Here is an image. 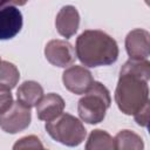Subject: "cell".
<instances>
[{
    "mask_svg": "<svg viewBox=\"0 0 150 150\" xmlns=\"http://www.w3.org/2000/svg\"><path fill=\"white\" fill-rule=\"evenodd\" d=\"M62 82L67 90L75 95H83L94 83L89 69L82 66H69L62 74Z\"/></svg>",
    "mask_w": 150,
    "mask_h": 150,
    "instance_id": "6",
    "label": "cell"
},
{
    "mask_svg": "<svg viewBox=\"0 0 150 150\" xmlns=\"http://www.w3.org/2000/svg\"><path fill=\"white\" fill-rule=\"evenodd\" d=\"M45 128L54 141L67 146L80 145L87 136L82 122L68 112H62L54 120L46 122Z\"/></svg>",
    "mask_w": 150,
    "mask_h": 150,
    "instance_id": "4",
    "label": "cell"
},
{
    "mask_svg": "<svg viewBox=\"0 0 150 150\" xmlns=\"http://www.w3.org/2000/svg\"><path fill=\"white\" fill-rule=\"evenodd\" d=\"M20 80V73L15 64L8 61H1L0 64V88L12 90Z\"/></svg>",
    "mask_w": 150,
    "mask_h": 150,
    "instance_id": "15",
    "label": "cell"
},
{
    "mask_svg": "<svg viewBox=\"0 0 150 150\" xmlns=\"http://www.w3.org/2000/svg\"><path fill=\"white\" fill-rule=\"evenodd\" d=\"M75 53L83 66L96 68L116 62L120 50L117 42L103 30L87 29L77 36Z\"/></svg>",
    "mask_w": 150,
    "mask_h": 150,
    "instance_id": "1",
    "label": "cell"
},
{
    "mask_svg": "<svg viewBox=\"0 0 150 150\" xmlns=\"http://www.w3.org/2000/svg\"><path fill=\"white\" fill-rule=\"evenodd\" d=\"M149 109H150V105L148 103L134 115V118H135V121H136V123L138 125H141V127H146L148 125V122H149Z\"/></svg>",
    "mask_w": 150,
    "mask_h": 150,
    "instance_id": "18",
    "label": "cell"
},
{
    "mask_svg": "<svg viewBox=\"0 0 150 150\" xmlns=\"http://www.w3.org/2000/svg\"><path fill=\"white\" fill-rule=\"evenodd\" d=\"M150 34L142 28L132 29L125 38V49L130 59L145 60L150 54Z\"/></svg>",
    "mask_w": 150,
    "mask_h": 150,
    "instance_id": "8",
    "label": "cell"
},
{
    "mask_svg": "<svg viewBox=\"0 0 150 150\" xmlns=\"http://www.w3.org/2000/svg\"><path fill=\"white\" fill-rule=\"evenodd\" d=\"M35 107L38 118L48 122L63 112L66 103L60 95L55 93H49L43 95Z\"/></svg>",
    "mask_w": 150,
    "mask_h": 150,
    "instance_id": "11",
    "label": "cell"
},
{
    "mask_svg": "<svg viewBox=\"0 0 150 150\" xmlns=\"http://www.w3.org/2000/svg\"><path fill=\"white\" fill-rule=\"evenodd\" d=\"M73 46L66 40H50L45 47V56L47 61L60 68H67L71 66L76 59Z\"/></svg>",
    "mask_w": 150,
    "mask_h": 150,
    "instance_id": "7",
    "label": "cell"
},
{
    "mask_svg": "<svg viewBox=\"0 0 150 150\" xmlns=\"http://www.w3.org/2000/svg\"><path fill=\"white\" fill-rule=\"evenodd\" d=\"M42 96L43 88L36 81H25L16 89L18 101L28 108L35 107Z\"/></svg>",
    "mask_w": 150,
    "mask_h": 150,
    "instance_id": "12",
    "label": "cell"
},
{
    "mask_svg": "<svg viewBox=\"0 0 150 150\" xmlns=\"http://www.w3.org/2000/svg\"><path fill=\"white\" fill-rule=\"evenodd\" d=\"M86 149L87 150H96V149L112 150V149H115L114 137H111L104 130L95 129L88 136V139L86 143Z\"/></svg>",
    "mask_w": 150,
    "mask_h": 150,
    "instance_id": "14",
    "label": "cell"
},
{
    "mask_svg": "<svg viewBox=\"0 0 150 150\" xmlns=\"http://www.w3.org/2000/svg\"><path fill=\"white\" fill-rule=\"evenodd\" d=\"M80 14L76 7L71 5L63 6L55 18V27L60 35L66 39L71 38L79 29Z\"/></svg>",
    "mask_w": 150,
    "mask_h": 150,
    "instance_id": "10",
    "label": "cell"
},
{
    "mask_svg": "<svg viewBox=\"0 0 150 150\" xmlns=\"http://www.w3.org/2000/svg\"><path fill=\"white\" fill-rule=\"evenodd\" d=\"M13 102L14 100L11 94V90L0 88V115H2L5 111H7L11 108Z\"/></svg>",
    "mask_w": 150,
    "mask_h": 150,
    "instance_id": "17",
    "label": "cell"
},
{
    "mask_svg": "<svg viewBox=\"0 0 150 150\" xmlns=\"http://www.w3.org/2000/svg\"><path fill=\"white\" fill-rule=\"evenodd\" d=\"M14 150L18 149H43V144L41 143L40 138L34 136V135H29V136H25L20 139H18L15 142V144L13 145Z\"/></svg>",
    "mask_w": 150,
    "mask_h": 150,
    "instance_id": "16",
    "label": "cell"
},
{
    "mask_svg": "<svg viewBox=\"0 0 150 150\" xmlns=\"http://www.w3.org/2000/svg\"><path fill=\"white\" fill-rule=\"evenodd\" d=\"M149 80L128 71H120L115 102L125 115H135L149 103Z\"/></svg>",
    "mask_w": 150,
    "mask_h": 150,
    "instance_id": "2",
    "label": "cell"
},
{
    "mask_svg": "<svg viewBox=\"0 0 150 150\" xmlns=\"http://www.w3.org/2000/svg\"><path fill=\"white\" fill-rule=\"evenodd\" d=\"M22 28V14L15 6L0 9V40L13 39Z\"/></svg>",
    "mask_w": 150,
    "mask_h": 150,
    "instance_id": "9",
    "label": "cell"
},
{
    "mask_svg": "<svg viewBox=\"0 0 150 150\" xmlns=\"http://www.w3.org/2000/svg\"><path fill=\"white\" fill-rule=\"evenodd\" d=\"M115 149L117 150H142L144 148V142L139 135L136 132L124 129L117 132L114 137Z\"/></svg>",
    "mask_w": 150,
    "mask_h": 150,
    "instance_id": "13",
    "label": "cell"
},
{
    "mask_svg": "<svg viewBox=\"0 0 150 150\" xmlns=\"http://www.w3.org/2000/svg\"><path fill=\"white\" fill-rule=\"evenodd\" d=\"M1 61H2V60H1V57H0V64H1Z\"/></svg>",
    "mask_w": 150,
    "mask_h": 150,
    "instance_id": "20",
    "label": "cell"
},
{
    "mask_svg": "<svg viewBox=\"0 0 150 150\" xmlns=\"http://www.w3.org/2000/svg\"><path fill=\"white\" fill-rule=\"evenodd\" d=\"M28 0H0V9L6 6H23Z\"/></svg>",
    "mask_w": 150,
    "mask_h": 150,
    "instance_id": "19",
    "label": "cell"
},
{
    "mask_svg": "<svg viewBox=\"0 0 150 150\" xmlns=\"http://www.w3.org/2000/svg\"><path fill=\"white\" fill-rule=\"evenodd\" d=\"M110 104L111 97L109 90L101 82L94 81L91 87L79 100L77 112L83 122L97 124L104 120Z\"/></svg>",
    "mask_w": 150,
    "mask_h": 150,
    "instance_id": "3",
    "label": "cell"
},
{
    "mask_svg": "<svg viewBox=\"0 0 150 150\" xmlns=\"http://www.w3.org/2000/svg\"><path fill=\"white\" fill-rule=\"evenodd\" d=\"M30 108L16 101L13 102L7 111L0 115V128L7 134H18L27 129L30 124Z\"/></svg>",
    "mask_w": 150,
    "mask_h": 150,
    "instance_id": "5",
    "label": "cell"
}]
</instances>
